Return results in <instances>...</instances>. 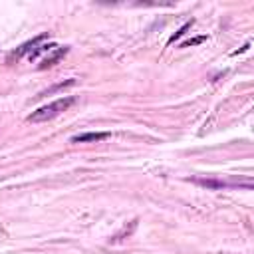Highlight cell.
Instances as JSON below:
<instances>
[{
    "label": "cell",
    "instance_id": "obj_3",
    "mask_svg": "<svg viewBox=\"0 0 254 254\" xmlns=\"http://www.w3.org/2000/svg\"><path fill=\"white\" fill-rule=\"evenodd\" d=\"M65 54H67V48H65V46H64V48H54V50H52V54H50V56H46L38 67H40V69L52 67V65H54V64H58Z\"/></svg>",
    "mask_w": 254,
    "mask_h": 254
},
{
    "label": "cell",
    "instance_id": "obj_4",
    "mask_svg": "<svg viewBox=\"0 0 254 254\" xmlns=\"http://www.w3.org/2000/svg\"><path fill=\"white\" fill-rule=\"evenodd\" d=\"M192 183L202 185L206 189H226V187H234L232 183H224V181H214V179H192Z\"/></svg>",
    "mask_w": 254,
    "mask_h": 254
},
{
    "label": "cell",
    "instance_id": "obj_6",
    "mask_svg": "<svg viewBox=\"0 0 254 254\" xmlns=\"http://www.w3.org/2000/svg\"><path fill=\"white\" fill-rule=\"evenodd\" d=\"M189 28H190V24H185V26H183V28H181V30H179V32H177V34H175V36H171V40H169V44H173V42H175V40H179V38H181V36H185V34H187V30H189Z\"/></svg>",
    "mask_w": 254,
    "mask_h": 254
},
{
    "label": "cell",
    "instance_id": "obj_5",
    "mask_svg": "<svg viewBox=\"0 0 254 254\" xmlns=\"http://www.w3.org/2000/svg\"><path fill=\"white\" fill-rule=\"evenodd\" d=\"M107 137H109V133H81V135L71 137V141L73 143H85V141H101Z\"/></svg>",
    "mask_w": 254,
    "mask_h": 254
},
{
    "label": "cell",
    "instance_id": "obj_2",
    "mask_svg": "<svg viewBox=\"0 0 254 254\" xmlns=\"http://www.w3.org/2000/svg\"><path fill=\"white\" fill-rule=\"evenodd\" d=\"M44 40H48V32H44V34H40V36H36V38H32V40H28V42H24L20 48H16V50H14V52L8 56V64H12L14 60L24 58L26 54L30 56V54H32V52H34V50H36V48H38V46H40Z\"/></svg>",
    "mask_w": 254,
    "mask_h": 254
},
{
    "label": "cell",
    "instance_id": "obj_1",
    "mask_svg": "<svg viewBox=\"0 0 254 254\" xmlns=\"http://www.w3.org/2000/svg\"><path fill=\"white\" fill-rule=\"evenodd\" d=\"M73 103H75V97H60V99H56V101H52V103H48V105H42L40 109L32 111V115L28 117V121H30V123L50 121V119L62 115L64 111H67Z\"/></svg>",
    "mask_w": 254,
    "mask_h": 254
}]
</instances>
